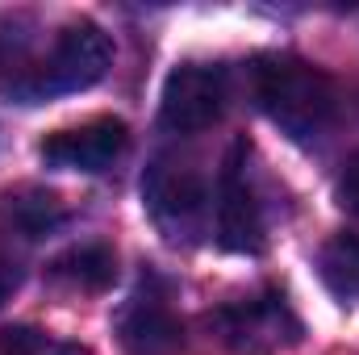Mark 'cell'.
<instances>
[{
	"mask_svg": "<svg viewBox=\"0 0 359 355\" xmlns=\"http://www.w3.org/2000/svg\"><path fill=\"white\" fill-rule=\"evenodd\" d=\"M117 335L130 355H172L184 347V326L159 293L130 297V305L117 318Z\"/></svg>",
	"mask_w": 359,
	"mask_h": 355,
	"instance_id": "obj_8",
	"label": "cell"
},
{
	"mask_svg": "<svg viewBox=\"0 0 359 355\" xmlns=\"http://www.w3.org/2000/svg\"><path fill=\"white\" fill-rule=\"evenodd\" d=\"M217 239L226 251H238V255L264 251V213H259L255 188L247 180V147L243 142L230 147L222 180H217Z\"/></svg>",
	"mask_w": 359,
	"mask_h": 355,
	"instance_id": "obj_7",
	"label": "cell"
},
{
	"mask_svg": "<svg viewBox=\"0 0 359 355\" xmlns=\"http://www.w3.org/2000/svg\"><path fill=\"white\" fill-rule=\"evenodd\" d=\"M13 280H17V276H8V267L0 264V305H4V297H8V288H13Z\"/></svg>",
	"mask_w": 359,
	"mask_h": 355,
	"instance_id": "obj_14",
	"label": "cell"
},
{
	"mask_svg": "<svg viewBox=\"0 0 359 355\" xmlns=\"http://www.w3.org/2000/svg\"><path fill=\"white\" fill-rule=\"evenodd\" d=\"M209 326L234 355H276L301 339V322L288 309L284 293H259V297L234 301L217 309Z\"/></svg>",
	"mask_w": 359,
	"mask_h": 355,
	"instance_id": "obj_3",
	"label": "cell"
},
{
	"mask_svg": "<svg viewBox=\"0 0 359 355\" xmlns=\"http://www.w3.org/2000/svg\"><path fill=\"white\" fill-rule=\"evenodd\" d=\"M318 272L339 301L359 305V234H334L318 255Z\"/></svg>",
	"mask_w": 359,
	"mask_h": 355,
	"instance_id": "obj_10",
	"label": "cell"
},
{
	"mask_svg": "<svg viewBox=\"0 0 359 355\" xmlns=\"http://www.w3.org/2000/svg\"><path fill=\"white\" fill-rule=\"evenodd\" d=\"M251 96L292 142H318L339 117V92L326 72L292 55H264L251 67Z\"/></svg>",
	"mask_w": 359,
	"mask_h": 355,
	"instance_id": "obj_1",
	"label": "cell"
},
{
	"mask_svg": "<svg viewBox=\"0 0 359 355\" xmlns=\"http://www.w3.org/2000/svg\"><path fill=\"white\" fill-rule=\"evenodd\" d=\"M50 276L72 284V288H84V293H100L117 280V255L100 243H84V247H72L63 251L55 264H50Z\"/></svg>",
	"mask_w": 359,
	"mask_h": 355,
	"instance_id": "obj_9",
	"label": "cell"
},
{
	"mask_svg": "<svg viewBox=\"0 0 359 355\" xmlns=\"http://www.w3.org/2000/svg\"><path fill=\"white\" fill-rule=\"evenodd\" d=\"M334 196H339V205H343L347 213H355V217H359V155L347 159V168H343V176H339Z\"/></svg>",
	"mask_w": 359,
	"mask_h": 355,
	"instance_id": "obj_13",
	"label": "cell"
},
{
	"mask_svg": "<svg viewBox=\"0 0 359 355\" xmlns=\"http://www.w3.org/2000/svg\"><path fill=\"white\" fill-rule=\"evenodd\" d=\"M113 63V42L96 21H72L55 34L50 51L38 55V67L29 76L25 92L17 96V105H42L50 96H67V92H84L104 80Z\"/></svg>",
	"mask_w": 359,
	"mask_h": 355,
	"instance_id": "obj_2",
	"label": "cell"
},
{
	"mask_svg": "<svg viewBox=\"0 0 359 355\" xmlns=\"http://www.w3.org/2000/svg\"><path fill=\"white\" fill-rule=\"evenodd\" d=\"M142 205L155 217V226L172 243H180V239H192L201 230L205 209H209V188L192 168H176L168 159H155L142 176Z\"/></svg>",
	"mask_w": 359,
	"mask_h": 355,
	"instance_id": "obj_5",
	"label": "cell"
},
{
	"mask_svg": "<svg viewBox=\"0 0 359 355\" xmlns=\"http://www.w3.org/2000/svg\"><path fill=\"white\" fill-rule=\"evenodd\" d=\"M8 217L17 222V230L25 234V239H42V234H50L55 226H63V205H59V196L55 192H38V188H29V192H21V196H8Z\"/></svg>",
	"mask_w": 359,
	"mask_h": 355,
	"instance_id": "obj_11",
	"label": "cell"
},
{
	"mask_svg": "<svg viewBox=\"0 0 359 355\" xmlns=\"http://www.w3.org/2000/svg\"><path fill=\"white\" fill-rule=\"evenodd\" d=\"M130 151V126L121 117H92L84 126L42 138L38 159L55 172H104Z\"/></svg>",
	"mask_w": 359,
	"mask_h": 355,
	"instance_id": "obj_6",
	"label": "cell"
},
{
	"mask_svg": "<svg viewBox=\"0 0 359 355\" xmlns=\"http://www.w3.org/2000/svg\"><path fill=\"white\" fill-rule=\"evenodd\" d=\"M226 100H230L226 67H217V63H180L163 80L159 121L172 134H201L226 113Z\"/></svg>",
	"mask_w": 359,
	"mask_h": 355,
	"instance_id": "obj_4",
	"label": "cell"
},
{
	"mask_svg": "<svg viewBox=\"0 0 359 355\" xmlns=\"http://www.w3.org/2000/svg\"><path fill=\"white\" fill-rule=\"evenodd\" d=\"M0 355H88L80 343H63L34 326H8L0 330Z\"/></svg>",
	"mask_w": 359,
	"mask_h": 355,
	"instance_id": "obj_12",
	"label": "cell"
}]
</instances>
